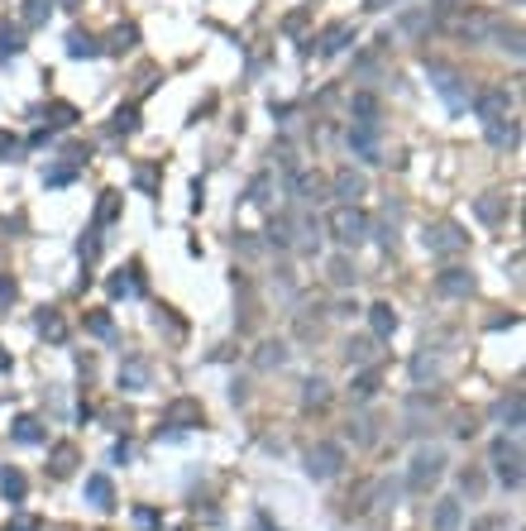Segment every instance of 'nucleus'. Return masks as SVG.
Returning a JSON list of instances; mask_svg holds the SVG:
<instances>
[{
    "instance_id": "32",
    "label": "nucleus",
    "mask_w": 526,
    "mask_h": 531,
    "mask_svg": "<svg viewBox=\"0 0 526 531\" xmlns=\"http://www.w3.org/2000/svg\"><path fill=\"white\" fill-rule=\"evenodd\" d=\"M87 325H91V335H101V340H110V335H115V325H110V316H105V312H91V316H87Z\"/></svg>"
},
{
    "instance_id": "13",
    "label": "nucleus",
    "mask_w": 526,
    "mask_h": 531,
    "mask_svg": "<svg viewBox=\"0 0 526 531\" xmlns=\"http://www.w3.org/2000/svg\"><path fill=\"white\" fill-rule=\"evenodd\" d=\"M182 422L201 426V402H192V398H177V402L168 407V426H182Z\"/></svg>"
},
{
    "instance_id": "6",
    "label": "nucleus",
    "mask_w": 526,
    "mask_h": 531,
    "mask_svg": "<svg viewBox=\"0 0 526 531\" xmlns=\"http://www.w3.org/2000/svg\"><path fill=\"white\" fill-rule=\"evenodd\" d=\"M435 292H440V297H469V292H474V273H464V268H445V273L435 278Z\"/></svg>"
},
{
    "instance_id": "15",
    "label": "nucleus",
    "mask_w": 526,
    "mask_h": 531,
    "mask_svg": "<svg viewBox=\"0 0 526 531\" xmlns=\"http://www.w3.org/2000/svg\"><path fill=\"white\" fill-rule=\"evenodd\" d=\"M120 388H129V393L149 388V364H144V359H129V364L120 369Z\"/></svg>"
},
{
    "instance_id": "9",
    "label": "nucleus",
    "mask_w": 526,
    "mask_h": 531,
    "mask_svg": "<svg viewBox=\"0 0 526 531\" xmlns=\"http://www.w3.org/2000/svg\"><path fill=\"white\" fill-rule=\"evenodd\" d=\"M507 106H512V101H507V91H483V96L474 101V110H479V120H483V124L507 120Z\"/></svg>"
},
{
    "instance_id": "14",
    "label": "nucleus",
    "mask_w": 526,
    "mask_h": 531,
    "mask_svg": "<svg viewBox=\"0 0 526 531\" xmlns=\"http://www.w3.org/2000/svg\"><path fill=\"white\" fill-rule=\"evenodd\" d=\"M369 325H373V335H383V340H388V335L397 330V312H393L388 302H378V307H369Z\"/></svg>"
},
{
    "instance_id": "34",
    "label": "nucleus",
    "mask_w": 526,
    "mask_h": 531,
    "mask_svg": "<svg viewBox=\"0 0 526 531\" xmlns=\"http://www.w3.org/2000/svg\"><path fill=\"white\" fill-rule=\"evenodd\" d=\"M134 527L153 531V527H158V512H153V508H134Z\"/></svg>"
},
{
    "instance_id": "26",
    "label": "nucleus",
    "mask_w": 526,
    "mask_h": 531,
    "mask_svg": "<svg viewBox=\"0 0 526 531\" xmlns=\"http://www.w3.org/2000/svg\"><path fill=\"white\" fill-rule=\"evenodd\" d=\"M349 359H354V364H373V359H378L373 340H349Z\"/></svg>"
},
{
    "instance_id": "25",
    "label": "nucleus",
    "mask_w": 526,
    "mask_h": 531,
    "mask_svg": "<svg viewBox=\"0 0 526 531\" xmlns=\"http://www.w3.org/2000/svg\"><path fill=\"white\" fill-rule=\"evenodd\" d=\"M67 53H72V58H96V39L72 34V39H67Z\"/></svg>"
},
{
    "instance_id": "39",
    "label": "nucleus",
    "mask_w": 526,
    "mask_h": 531,
    "mask_svg": "<svg viewBox=\"0 0 526 531\" xmlns=\"http://www.w3.org/2000/svg\"><path fill=\"white\" fill-rule=\"evenodd\" d=\"M10 302H14V283H10V278H5V273H0V312H5V307H10Z\"/></svg>"
},
{
    "instance_id": "38",
    "label": "nucleus",
    "mask_w": 526,
    "mask_h": 531,
    "mask_svg": "<svg viewBox=\"0 0 526 531\" xmlns=\"http://www.w3.org/2000/svg\"><path fill=\"white\" fill-rule=\"evenodd\" d=\"M43 182H48V187H63V182H72V168H53Z\"/></svg>"
},
{
    "instance_id": "30",
    "label": "nucleus",
    "mask_w": 526,
    "mask_h": 531,
    "mask_svg": "<svg viewBox=\"0 0 526 531\" xmlns=\"http://www.w3.org/2000/svg\"><path fill=\"white\" fill-rule=\"evenodd\" d=\"M19 48H24V43H19V29L5 24V29H0V58H14Z\"/></svg>"
},
{
    "instance_id": "29",
    "label": "nucleus",
    "mask_w": 526,
    "mask_h": 531,
    "mask_svg": "<svg viewBox=\"0 0 526 531\" xmlns=\"http://www.w3.org/2000/svg\"><path fill=\"white\" fill-rule=\"evenodd\" d=\"M134 39H139V29H129V24H124V29H115V34H110V48H115V53H129V48H134Z\"/></svg>"
},
{
    "instance_id": "12",
    "label": "nucleus",
    "mask_w": 526,
    "mask_h": 531,
    "mask_svg": "<svg viewBox=\"0 0 526 531\" xmlns=\"http://www.w3.org/2000/svg\"><path fill=\"white\" fill-rule=\"evenodd\" d=\"M430 522H435V531H459L464 512H459V503H454V498H440V503H435V517H430Z\"/></svg>"
},
{
    "instance_id": "22",
    "label": "nucleus",
    "mask_w": 526,
    "mask_h": 531,
    "mask_svg": "<svg viewBox=\"0 0 526 531\" xmlns=\"http://www.w3.org/2000/svg\"><path fill=\"white\" fill-rule=\"evenodd\" d=\"M72 464H77V450H72V445H58V450H53V474L63 479V474H72Z\"/></svg>"
},
{
    "instance_id": "3",
    "label": "nucleus",
    "mask_w": 526,
    "mask_h": 531,
    "mask_svg": "<svg viewBox=\"0 0 526 531\" xmlns=\"http://www.w3.org/2000/svg\"><path fill=\"white\" fill-rule=\"evenodd\" d=\"M330 235L340 244H359L369 235V215L359 211V206H340V211H330Z\"/></svg>"
},
{
    "instance_id": "4",
    "label": "nucleus",
    "mask_w": 526,
    "mask_h": 531,
    "mask_svg": "<svg viewBox=\"0 0 526 531\" xmlns=\"http://www.w3.org/2000/svg\"><path fill=\"white\" fill-rule=\"evenodd\" d=\"M340 464H344V450H340V445H330V440L307 450V474H311V479H335V474H340Z\"/></svg>"
},
{
    "instance_id": "17",
    "label": "nucleus",
    "mask_w": 526,
    "mask_h": 531,
    "mask_svg": "<svg viewBox=\"0 0 526 531\" xmlns=\"http://www.w3.org/2000/svg\"><path fill=\"white\" fill-rule=\"evenodd\" d=\"M110 292H115V297H139V292H144V278H139V268H129V273H115V278H110Z\"/></svg>"
},
{
    "instance_id": "33",
    "label": "nucleus",
    "mask_w": 526,
    "mask_h": 531,
    "mask_svg": "<svg viewBox=\"0 0 526 531\" xmlns=\"http://www.w3.org/2000/svg\"><path fill=\"white\" fill-rule=\"evenodd\" d=\"M373 110H378V101H373L369 91H359V96H354V115H359V120H373Z\"/></svg>"
},
{
    "instance_id": "18",
    "label": "nucleus",
    "mask_w": 526,
    "mask_h": 531,
    "mask_svg": "<svg viewBox=\"0 0 526 531\" xmlns=\"http://www.w3.org/2000/svg\"><path fill=\"white\" fill-rule=\"evenodd\" d=\"M488 144H493V149H512V144H517V124H512V120H507V124L493 120V124H488Z\"/></svg>"
},
{
    "instance_id": "31",
    "label": "nucleus",
    "mask_w": 526,
    "mask_h": 531,
    "mask_svg": "<svg viewBox=\"0 0 526 531\" xmlns=\"http://www.w3.org/2000/svg\"><path fill=\"white\" fill-rule=\"evenodd\" d=\"M283 359H287V354H283V345H263V349H259V369H278Z\"/></svg>"
},
{
    "instance_id": "11",
    "label": "nucleus",
    "mask_w": 526,
    "mask_h": 531,
    "mask_svg": "<svg viewBox=\"0 0 526 531\" xmlns=\"http://www.w3.org/2000/svg\"><path fill=\"white\" fill-rule=\"evenodd\" d=\"M87 503H91V508H101V512L115 508V484H110L105 474H91V479H87Z\"/></svg>"
},
{
    "instance_id": "8",
    "label": "nucleus",
    "mask_w": 526,
    "mask_h": 531,
    "mask_svg": "<svg viewBox=\"0 0 526 531\" xmlns=\"http://www.w3.org/2000/svg\"><path fill=\"white\" fill-rule=\"evenodd\" d=\"M364 192H369V182H364V177L354 173V168H344V173H335V197H340L344 206H354V202H359Z\"/></svg>"
},
{
    "instance_id": "24",
    "label": "nucleus",
    "mask_w": 526,
    "mask_h": 531,
    "mask_svg": "<svg viewBox=\"0 0 526 531\" xmlns=\"http://www.w3.org/2000/svg\"><path fill=\"white\" fill-rule=\"evenodd\" d=\"M302 402H307V407H325V402H330V388H325L320 378H311L307 393H302Z\"/></svg>"
},
{
    "instance_id": "36",
    "label": "nucleus",
    "mask_w": 526,
    "mask_h": 531,
    "mask_svg": "<svg viewBox=\"0 0 526 531\" xmlns=\"http://www.w3.org/2000/svg\"><path fill=\"white\" fill-rule=\"evenodd\" d=\"M373 393H378V378H373V373L354 378V398H373Z\"/></svg>"
},
{
    "instance_id": "19",
    "label": "nucleus",
    "mask_w": 526,
    "mask_h": 531,
    "mask_svg": "<svg viewBox=\"0 0 526 531\" xmlns=\"http://www.w3.org/2000/svg\"><path fill=\"white\" fill-rule=\"evenodd\" d=\"M349 34H354V29H349V24H330V29H325V34H320V53H340V48H344V39H349Z\"/></svg>"
},
{
    "instance_id": "23",
    "label": "nucleus",
    "mask_w": 526,
    "mask_h": 531,
    "mask_svg": "<svg viewBox=\"0 0 526 531\" xmlns=\"http://www.w3.org/2000/svg\"><path fill=\"white\" fill-rule=\"evenodd\" d=\"M498 417H503V422L517 431V426H522V393H512V398H507V402L498 407Z\"/></svg>"
},
{
    "instance_id": "20",
    "label": "nucleus",
    "mask_w": 526,
    "mask_h": 531,
    "mask_svg": "<svg viewBox=\"0 0 526 531\" xmlns=\"http://www.w3.org/2000/svg\"><path fill=\"white\" fill-rule=\"evenodd\" d=\"M39 335L63 340V335H67V325H63V316H58V312H48V307H43V312H39Z\"/></svg>"
},
{
    "instance_id": "7",
    "label": "nucleus",
    "mask_w": 526,
    "mask_h": 531,
    "mask_svg": "<svg viewBox=\"0 0 526 531\" xmlns=\"http://www.w3.org/2000/svg\"><path fill=\"white\" fill-rule=\"evenodd\" d=\"M426 249H430V254H459V249H464V235H459L454 225H435V230L426 235Z\"/></svg>"
},
{
    "instance_id": "10",
    "label": "nucleus",
    "mask_w": 526,
    "mask_h": 531,
    "mask_svg": "<svg viewBox=\"0 0 526 531\" xmlns=\"http://www.w3.org/2000/svg\"><path fill=\"white\" fill-rule=\"evenodd\" d=\"M430 72H435V91L450 101V110H464V106H469V96L459 91V77H454V72H445V67H430Z\"/></svg>"
},
{
    "instance_id": "16",
    "label": "nucleus",
    "mask_w": 526,
    "mask_h": 531,
    "mask_svg": "<svg viewBox=\"0 0 526 531\" xmlns=\"http://www.w3.org/2000/svg\"><path fill=\"white\" fill-rule=\"evenodd\" d=\"M474 211H479V220H488V225H498V220L507 215V202H503L498 192H488V197H479V202H474Z\"/></svg>"
},
{
    "instance_id": "5",
    "label": "nucleus",
    "mask_w": 526,
    "mask_h": 531,
    "mask_svg": "<svg viewBox=\"0 0 526 531\" xmlns=\"http://www.w3.org/2000/svg\"><path fill=\"white\" fill-rule=\"evenodd\" d=\"M349 149H354L364 163H378V120H354V129H349Z\"/></svg>"
},
{
    "instance_id": "21",
    "label": "nucleus",
    "mask_w": 526,
    "mask_h": 531,
    "mask_svg": "<svg viewBox=\"0 0 526 531\" xmlns=\"http://www.w3.org/2000/svg\"><path fill=\"white\" fill-rule=\"evenodd\" d=\"M14 440H19V445H39V440H43V426L34 422V417H19V422H14Z\"/></svg>"
},
{
    "instance_id": "35",
    "label": "nucleus",
    "mask_w": 526,
    "mask_h": 531,
    "mask_svg": "<svg viewBox=\"0 0 526 531\" xmlns=\"http://www.w3.org/2000/svg\"><path fill=\"white\" fill-rule=\"evenodd\" d=\"M330 278H335V283H354V268H349V259H335V263H330Z\"/></svg>"
},
{
    "instance_id": "1",
    "label": "nucleus",
    "mask_w": 526,
    "mask_h": 531,
    "mask_svg": "<svg viewBox=\"0 0 526 531\" xmlns=\"http://www.w3.org/2000/svg\"><path fill=\"white\" fill-rule=\"evenodd\" d=\"M493 469H498V479L507 488H522V445L507 440V435H498L493 440Z\"/></svg>"
},
{
    "instance_id": "40",
    "label": "nucleus",
    "mask_w": 526,
    "mask_h": 531,
    "mask_svg": "<svg viewBox=\"0 0 526 531\" xmlns=\"http://www.w3.org/2000/svg\"><path fill=\"white\" fill-rule=\"evenodd\" d=\"M43 14H48V10H43V0H29V10H24V19H29V24H39Z\"/></svg>"
},
{
    "instance_id": "37",
    "label": "nucleus",
    "mask_w": 526,
    "mask_h": 531,
    "mask_svg": "<svg viewBox=\"0 0 526 531\" xmlns=\"http://www.w3.org/2000/svg\"><path fill=\"white\" fill-rule=\"evenodd\" d=\"M115 211H120V192H105V202H101V220H115Z\"/></svg>"
},
{
    "instance_id": "2",
    "label": "nucleus",
    "mask_w": 526,
    "mask_h": 531,
    "mask_svg": "<svg viewBox=\"0 0 526 531\" xmlns=\"http://www.w3.org/2000/svg\"><path fill=\"white\" fill-rule=\"evenodd\" d=\"M440 474H445V450H417L412 474H407V488H412V493H426Z\"/></svg>"
},
{
    "instance_id": "28",
    "label": "nucleus",
    "mask_w": 526,
    "mask_h": 531,
    "mask_svg": "<svg viewBox=\"0 0 526 531\" xmlns=\"http://www.w3.org/2000/svg\"><path fill=\"white\" fill-rule=\"evenodd\" d=\"M110 129H124V134H129V129H139V110H134V106H120V110H115V120H110Z\"/></svg>"
},
{
    "instance_id": "27",
    "label": "nucleus",
    "mask_w": 526,
    "mask_h": 531,
    "mask_svg": "<svg viewBox=\"0 0 526 531\" xmlns=\"http://www.w3.org/2000/svg\"><path fill=\"white\" fill-rule=\"evenodd\" d=\"M0 488H5L10 498H24V474H19V469H0Z\"/></svg>"
}]
</instances>
